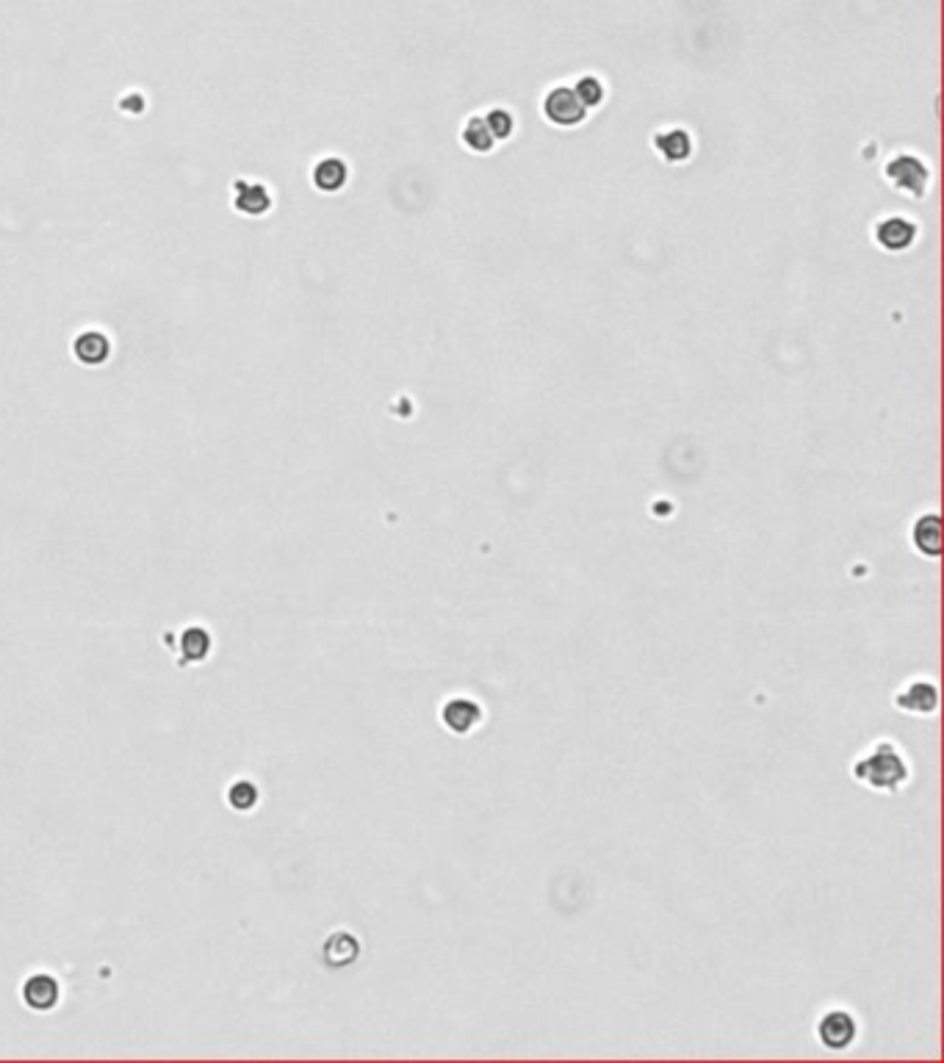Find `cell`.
Here are the masks:
<instances>
[{
    "mask_svg": "<svg viewBox=\"0 0 944 1063\" xmlns=\"http://www.w3.org/2000/svg\"><path fill=\"white\" fill-rule=\"evenodd\" d=\"M850 773L861 787L881 792V795H895L911 781V765L906 759V751L892 740H878L867 751H861L850 767Z\"/></svg>",
    "mask_w": 944,
    "mask_h": 1063,
    "instance_id": "6da1fadb",
    "label": "cell"
},
{
    "mask_svg": "<svg viewBox=\"0 0 944 1063\" xmlns=\"http://www.w3.org/2000/svg\"><path fill=\"white\" fill-rule=\"evenodd\" d=\"M884 178L892 189L909 194L914 200H925L931 189V167L917 153H895L884 164Z\"/></svg>",
    "mask_w": 944,
    "mask_h": 1063,
    "instance_id": "7a4b0ae2",
    "label": "cell"
},
{
    "mask_svg": "<svg viewBox=\"0 0 944 1063\" xmlns=\"http://www.w3.org/2000/svg\"><path fill=\"white\" fill-rule=\"evenodd\" d=\"M540 111L543 117L554 125V128H576L587 120V111L579 97L574 95L571 84H554L546 89L543 95V103H540Z\"/></svg>",
    "mask_w": 944,
    "mask_h": 1063,
    "instance_id": "3957f363",
    "label": "cell"
},
{
    "mask_svg": "<svg viewBox=\"0 0 944 1063\" xmlns=\"http://www.w3.org/2000/svg\"><path fill=\"white\" fill-rule=\"evenodd\" d=\"M814 1033H817V1041L823 1044L825 1050L842 1052L859 1039V1022H856V1016L845 1011V1008H828V1011L820 1014V1019H817Z\"/></svg>",
    "mask_w": 944,
    "mask_h": 1063,
    "instance_id": "277c9868",
    "label": "cell"
},
{
    "mask_svg": "<svg viewBox=\"0 0 944 1063\" xmlns=\"http://www.w3.org/2000/svg\"><path fill=\"white\" fill-rule=\"evenodd\" d=\"M875 244L884 252H906L914 247V241L920 236L917 222L906 214H889L875 222Z\"/></svg>",
    "mask_w": 944,
    "mask_h": 1063,
    "instance_id": "5b68a950",
    "label": "cell"
},
{
    "mask_svg": "<svg viewBox=\"0 0 944 1063\" xmlns=\"http://www.w3.org/2000/svg\"><path fill=\"white\" fill-rule=\"evenodd\" d=\"M438 717H441L443 729L449 731V734L466 737V734H471V731L482 723L485 712H482V704L474 701V698H468V695H452V698H446L441 704Z\"/></svg>",
    "mask_w": 944,
    "mask_h": 1063,
    "instance_id": "8992f818",
    "label": "cell"
},
{
    "mask_svg": "<svg viewBox=\"0 0 944 1063\" xmlns=\"http://www.w3.org/2000/svg\"><path fill=\"white\" fill-rule=\"evenodd\" d=\"M895 706L906 715L922 717V715H936V706H939V690L931 679H911L906 681L895 695Z\"/></svg>",
    "mask_w": 944,
    "mask_h": 1063,
    "instance_id": "52a82bcc",
    "label": "cell"
},
{
    "mask_svg": "<svg viewBox=\"0 0 944 1063\" xmlns=\"http://www.w3.org/2000/svg\"><path fill=\"white\" fill-rule=\"evenodd\" d=\"M654 147H657L662 161H668V164H684V161H690L695 150L693 133L687 131V128H679V125H670V128H662V131L654 133Z\"/></svg>",
    "mask_w": 944,
    "mask_h": 1063,
    "instance_id": "ba28073f",
    "label": "cell"
},
{
    "mask_svg": "<svg viewBox=\"0 0 944 1063\" xmlns=\"http://www.w3.org/2000/svg\"><path fill=\"white\" fill-rule=\"evenodd\" d=\"M911 543H914V549L920 551V554L936 560L939 551H942V521H939V515H920V518L914 521V526H911Z\"/></svg>",
    "mask_w": 944,
    "mask_h": 1063,
    "instance_id": "9c48e42d",
    "label": "cell"
},
{
    "mask_svg": "<svg viewBox=\"0 0 944 1063\" xmlns=\"http://www.w3.org/2000/svg\"><path fill=\"white\" fill-rule=\"evenodd\" d=\"M460 142H463V147L471 150L474 156H488V153H493V147H496V139H493V133L488 131L482 114H471V117L463 122V128H460Z\"/></svg>",
    "mask_w": 944,
    "mask_h": 1063,
    "instance_id": "30bf717a",
    "label": "cell"
},
{
    "mask_svg": "<svg viewBox=\"0 0 944 1063\" xmlns=\"http://www.w3.org/2000/svg\"><path fill=\"white\" fill-rule=\"evenodd\" d=\"M23 994L25 1003L31 1005V1008L45 1011V1008H53V1005H56L59 989H56V980L48 978V975H34V978L25 983Z\"/></svg>",
    "mask_w": 944,
    "mask_h": 1063,
    "instance_id": "8fae6325",
    "label": "cell"
},
{
    "mask_svg": "<svg viewBox=\"0 0 944 1063\" xmlns=\"http://www.w3.org/2000/svg\"><path fill=\"white\" fill-rule=\"evenodd\" d=\"M571 89H574V95L579 97V103H582L587 111H593V108H598L607 100V84H604L598 75H593V72L579 75L574 84H571Z\"/></svg>",
    "mask_w": 944,
    "mask_h": 1063,
    "instance_id": "7c38bea8",
    "label": "cell"
},
{
    "mask_svg": "<svg viewBox=\"0 0 944 1063\" xmlns=\"http://www.w3.org/2000/svg\"><path fill=\"white\" fill-rule=\"evenodd\" d=\"M482 117H485V125H488V131L493 133V139H496V144L507 142V139L513 136L515 117H513V111H510V108L493 106V108H488V111H485Z\"/></svg>",
    "mask_w": 944,
    "mask_h": 1063,
    "instance_id": "4fadbf2b",
    "label": "cell"
},
{
    "mask_svg": "<svg viewBox=\"0 0 944 1063\" xmlns=\"http://www.w3.org/2000/svg\"><path fill=\"white\" fill-rule=\"evenodd\" d=\"M316 183H319V189H324V192L341 189V186L347 183V167H344V161H338V158L322 161L319 169H316Z\"/></svg>",
    "mask_w": 944,
    "mask_h": 1063,
    "instance_id": "5bb4252c",
    "label": "cell"
}]
</instances>
